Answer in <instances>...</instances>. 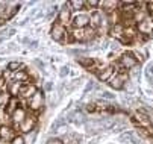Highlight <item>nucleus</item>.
Listing matches in <instances>:
<instances>
[{
  "instance_id": "nucleus-1",
  "label": "nucleus",
  "mask_w": 153,
  "mask_h": 144,
  "mask_svg": "<svg viewBox=\"0 0 153 144\" xmlns=\"http://www.w3.org/2000/svg\"><path fill=\"white\" fill-rule=\"evenodd\" d=\"M73 35H74V39L85 43V41H90V39L94 38V30L93 29H86V27H83V29H74Z\"/></svg>"
},
{
  "instance_id": "nucleus-2",
  "label": "nucleus",
  "mask_w": 153,
  "mask_h": 144,
  "mask_svg": "<svg viewBox=\"0 0 153 144\" xmlns=\"http://www.w3.org/2000/svg\"><path fill=\"white\" fill-rule=\"evenodd\" d=\"M42 103H44V96H42V91H36L29 99V108L32 111H39L42 108Z\"/></svg>"
},
{
  "instance_id": "nucleus-3",
  "label": "nucleus",
  "mask_w": 153,
  "mask_h": 144,
  "mask_svg": "<svg viewBox=\"0 0 153 144\" xmlns=\"http://www.w3.org/2000/svg\"><path fill=\"white\" fill-rule=\"evenodd\" d=\"M65 27H64V24L62 23H55L53 26H52V38L55 39V41H61L64 39V36H65Z\"/></svg>"
},
{
  "instance_id": "nucleus-4",
  "label": "nucleus",
  "mask_w": 153,
  "mask_h": 144,
  "mask_svg": "<svg viewBox=\"0 0 153 144\" xmlns=\"http://www.w3.org/2000/svg\"><path fill=\"white\" fill-rule=\"evenodd\" d=\"M88 23H90V15H86V14H79L73 18V26L76 29H83Z\"/></svg>"
},
{
  "instance_id": "nucleus-5",
  "label": "nucleus",
  "mask_w": 153,
  "mask_h": 144,
  "mask_svg": "<svg viewBox=\"0 0 153 144\" xmlns=\"http://www.w3.org/2000/svg\"><path fill=\"white\" fill-rule=\"evenodd\" d=\"M35 123H36V120H35L33 115H26V118L23 120V123L20 125V131L21 132H30L35 128Z\"/></svg>"
},
{
  "instance_id": "nucleus-6",
  "label": "nucleus",
  "mask_w": 153,
  "mask_h": 144,
  "mask_svg": "<svg viewBox=\"0 0 153 144\" xmlns=\"http://www.w3.org/2000/svg\"><path fill=\"white\" fill-rule=\"evenodd\" d=\"M15 137L17 135H15V132H14L12 128H9V126H2V128H0V140L12 141Z\"/></svg>"
},
{
  "instance_id": "nucleus-7",
  "label": "nucleus",
  "mask_w": 153,
  "mask_h": 144,
  "mask_svg": "<svg viewBox=\"0 0 153 144\" xmlns=\"http://www.w3.org/2000/svg\"><path fill=\"white\" fill-rule=\"evenodd\" d=\"M38 90H36V87L35 85H32V84H26V85H23V87H21V90H20V94L21 96H23L25 99H30L35 93H36Z\"/></svg>"
},
{
  "instance_id": "nucleus-8",
  "label": "nucleus",
  "mask_w": 153,
  "mask_h": 144,
  "mask_svg": "<svg viewBox=\"0 0 153 144\" xmlns=\"http://www.w3.org/2000/svg\"><path fill=\"white\" fill-rule=\"evenodd\" d=\"M21 87H23V84H21V82H18V80H12V82H9V84H8V93H9L12 97H15L17 94H20Z\"/></svg>"
},
{
  "instance_id": "nucleus-9",
  "label": "nucleus",
  "mask_w": 153,
  "mask_h": 144,
  "mask_svg": "<svg viewBox=\"0 0 153 144\" xmlns=\"http://www.w3.org/2000/svg\"><path fill=\"white\" fill-rule=\"evenodd\" d=\"M135 64H137V59L130 55V53L123 55V58H121V65H123V67H126V68H134Z\"/></svg>"
},
{
  "instance_id": "nucleus-10",
  "label": "nucleus",
  "mask_w": 153,
  "mask_h": 144,
  "mask_svg": "<svg viewBox=\"0 0 153 144\" xmlns=\"http://www.w3.org/2000/svg\"><path fill=\"white\" fill-rule=\"evenodd\" d=\"M17 108H18V100H17L15 97H11V99L8 100V106H6V109H5L6 115H8V117H12V114L17 111Z\"/></svg>"
},
{
  "instance_id": "nucleus-11",
  "label": "nucleus",
  "mask_w": 153,
  "mask_h": 144,
  "mask_svg": "<svg viewBox=\"0 0 153 144\" xmlns=\"http://www.w3.org/2000/svg\"><path fill=\"white\" fill-rule=\"evenodd\" d=\"M68 120H70L71 123H74L76 126H80V125H83V121H85V118H83V114H82L80 111H74V112H71V114L68 115Z\"/></svg>"
},
{
  "instance_id": "nucleus-12",
  "label": "nucleus",
  "mask_w": 153,
  "mask_h": 144,
  "mask_svg": "<svg viewBox=\"0 0 153 144\" xmlns=\"http://www.w3.org/2000/svg\"><path fill=\"white\" fill-rule=\"evenodd\" d=\"M26 111L23 109V108H17V111L12 114V120H14V123H17V125L20 126L21 123H23V120L26 118Z\"/></svg>"
},
{
  "instance_id": "nucleus-13",
  "label": "nucleus",
  "mask_w": 153,
  "mask_h": 144,
  "mask_svg": "<svg viewBox=\"0 0 153 144\" xmlns=\"http://www.w3.org/2000/svg\"><path fill=\"white\" fill-rule=\"evenodd\" d=\"M70 15H71V9H68L67 5H64L62 11L59 12V23H68L70 22Z\"/></svg>"
},
{
  "instance_id": "nucleus-14",
  "label": "nucleus",
  "mask_w": 153,
  "mask_h": 144,
  "mask_svg": "<svg viewBox=\"0 0 153 144\" xmlns=\"http://www.w3.org/2000/svg\"><path fill=\"white\" fill-rule=\"evenodd\" d=\"M123 82H124V76H115V77H112V79H111L109 85H111L114 90H121V88H124Z\"/></svg>"
},
{
  "instance_id": "nucleus-15",
  "label": "nucleus",
  "mask_w": 153,
  "mask_h": 144,
  "mask_svg": "<svg viewBox=\"0 0 153 144\" xmlns=\"http://www.w3.org/2000/svg\"><path fill=\"white\" fill-rule=\"evenodd\" d=\"M112 73H114V67H106L105 70H102L100 73H99V79L102 80V82H105V80H109L111 79V76H112Z\"/></svg>"
},
{
  "instance_id": "nucleus-16",
  "label": "nucleus",
  "mask_w": 153,
  "mask_h": 144,
  "mask_svg": "<svg viewBox=\"0 0 153 144\" xmlns=\"http://www.w3.org/2000/svg\"><path fill=\"white\" fill-rule=\"evenodd\" d=\"M102 20H103V17H102V14H100L99 11H96V12H93V14L90 15V22H91V24H93L94 27H99V26L102 24Z\"/></svg>"
},
{
  "instance_id": "nucleus-17",
  "label": "nucleus",
  "mask_w": 153,
  "mask_h": 144,
  "mask_svg": "<svg viewBox=\"0 0 153 144\" xmlns=\"http://www.w3.org/2000/svg\"><path fill=\"white\" fill-rule=\"evenodd\" d=\"M137 120H138V123H141L143 126H146V128H150V118H149L146 114H143V112H138V115H137Z\"/></svg>"
},
{
  "instance_id": "nucleus-18",
  "label": "nucleus",
  "mask_w": 153,
  "mask_h": 144,
  "mask_svg": "<svg viewBox=\"0 0 153 144\" xmlns=\"http://www.w3.org/2000/svg\"><path fill=\"white\" fill-rule=\"evenodd\" d=\"M138 29H140V30H143V32H146V33H149L150 30H153V26H152V23H150V22H147V20H146V22H141V23H140Z\"/></svg>"
},
{
  "instance_id": "nucleus-19",
  "label": "nucleus",
  "mask_w": 153,
  "mask_h": 144,
  "mask_svg": "<svg viewBox=\"0 0 153 144\" xmlns=\"http://www.w3.org/2000/svg\"><path fill=\"white\" fill-rule=\"evenodd\" d=\"M14 80H18V82H21V84H23L25 80H27V73H26L25 70H17Z\"/></svg>"
},
{
  "instance_id": "nucleus-20",
  "label": "nucleus",
  "mask_w": 153,
  "mask_h": 144,
  "mask_svg": "<svg viewBox=\"0 0 153 144\" xmlns=\"http://www.w3.org/2000/svg\"><path fill=\"white\" fill-rule=\"evenodd\" d=\"M100 5H103L106 11H112V8L117 6V2H100Z\"/></svg>"
},
{
  "instance_id": "nucleus-21",
  "label": "nucleus",
  "mask_w": 153,
  "mask_h": 144,
  "mask_svg": "<svg viewBox=\"0 0 153 144\" xmlns=\"http://www.w3.org/2000/svg\"><path fill=\"white\" fill-rule=\"evenodd\" d=\"M17 68H20V62H18V61H12V62L8 64V70L9 71H17Z\"/></svg>"
},
{
  "instance_id": "nucleus-22",
  "label": "nucleus",
  "mask_w": 153,
  "mask_h": 144,
  "mask_svg": "<svg viewBox=\"0 0 153 144\" xmlns=\"http://www.w3.org/2000/svg\"><path fill=\"white\" fill-rule=\"evenodd\" d=\"M70 5L74 8V9H82L85 6V2H76V0H73V2H70Z\"/></svg>"
},
{
  "instance_id": "nucleus-23",
  "label": "nucleus",
  "mask_w": 153,
  "mask_h": 144,
  "mask_svg": "<svg viewBox=\"0 0 153 144\" xmlns=\"http://www.w3.org/2000/svg\"><path fill=\"white\" fill-rule=\"evenodd\" d=\"M11 144H25V138L21 137V135H17V137L11 141Z\"/></svg>"
},
{
  "instance_id": "nucleus-24",
  "label": "nucleus",
  "mask_w": 153,
  "mask_h": 144,
  "mask_svg": "<svg viewBox=\"0 0 153 144\" xmlns=\"http://www.w3.org/2000/svg\"><path fill=\"white\" fill-rule=\"evenodd\" d=\"M79 62H80L82 65H85V67H90V65L93 64V61H91V59H82V58H80Z\"/></svg>"
},
{
  "instance_id": "nucleus-25",
  "label": "nucleus",
  "mask_w": 153,
  "mask_h": 144,
  "mask_svg": "<svg viewBox=\"0 0 153 144\" xmlns=\"http://www.w3.org/2000/svg\"><path fill=\"white\" fill-rule=\"evenodd\" d=\"M47 144H64V141L59 140V138H50V140L47 141Z\"/></svg>"
},
{
  "instance_id": "nucleus-26",
  "label": "nucleus",
  "mask_w": 153,
  "mask_h": 144,
  "mask_svg": "<svg viewBox=\"0 0 153 144\" xmlns=\"http://www.w3.org/2000/svg\"><path fill=\"white\" fill-rule=\"evenodd\" d=\"M8 99H6V94L5 93H0V108L3 106V103H6Z\"/></svg>"
},
{
  "instance_id": "nucleus-27",
  "label": "nucleus",
  "mask_w": 153,
  "mask_h": 144,
  "mask_svg": "<svg viewBox=\"0 0 153 144\" xmlns=\"http://www.w3.org/2000/svg\"><path fill=\"white\" fill-rule=\"evenodd\" d=\"M102 97H103V99H106V100H111V99H114V94L108 93V91H103V93H102Z\"/></svg>"
},
{
  "instance_id": "nucleus-28",
  "label": "nucleus",
  "mask_w": 153,
  "mask_h": 144,
  "mask_svg": "<svg viewBox=\"0 0 153 144\" xmlns=\"http://www.w3.org/2000/svg\"><path fill=\"white\" fill-rule=\"evenodd\" d=\"M67 74H68V67H62L61 71H59V76H61V77H65Z\"/></svg>"
},
{
  "instance_id": "nucleus-29",
  "label": "nucleus",
  "mask_w": 153,
  "mask_h": 144,
  "mask_svg": "<svg viewBox=\"0 0 153 144\" xmlns=\"http://www.w3.org/2000/svg\"><path fill=\"white\" fill-rule=\"evenodd\" d=\"M85 5L86 6H91V8H96V6L100 5V2H94V0H91V2H85Z\"/></svg>"
},
{
  "instance_id": "nucleus-30",
  "label": "nucleus",
  "mask_w": 153,
  "mask_h": 144,
  "mask_svg": "<svg viewBox=\"0 0 153 144\" xmlns=\"http://www.w3.org/2000/svg\"><path fill=\"white\" fill-rule=\"evenodd\" d=\"M94 88V84H93V80H90L88 82V85H86V88H85V93H88L90 90H93Z\"/></svg>"
},
{
  "instance_id": "nucleus-31",
  "label": "nucleus",
  "mask_w": 153,
  "mask_h": 144,
  "mask_svg": "<svg viewBox=\"0 0 153 144\" xmlns=\"http://www.w3.org/2000/svg\"><path fill=\"white\" fill-rule=\"evenodd\" d=\"M3 85H5V76L0 77V87H3Z\"/></svg>"
},
{
  "instance_id": "nucleus-32",
  "label": "nucleus",
  "mask_w": 153,
  "mask_h": 144,
  "mask_svg": "<svg viewBox=\"0 0 153 144\" xmlns=\"http://www.w3.org/2000/svg\"><path fill=\"white\" fill-rule=\"evenodd\" d=\"M152 18H153V14H152Z\"/></svg>"
}]
</instances>
